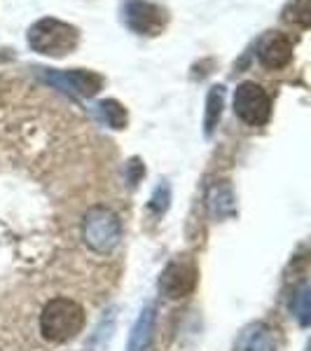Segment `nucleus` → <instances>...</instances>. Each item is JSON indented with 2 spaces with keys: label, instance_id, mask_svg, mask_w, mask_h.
Returning a JSON list of instances; mask_svg holds the SVG:
<instances>
[{
  "label": "nucleus",
  "instance_id": "dca6fc26",
  "mask_svg": "<svg viewBox=\"0 0 311 351\" xmlns=\"http://www.w3.org/2000/svg\"><path fill=\"white\" fill-rule=\"evenodd\" d=\"M293 314H295L297 324L302 328H307L311 324V286L309 284H304L295 293V300H293Z\"/></svg>",
  "mask_w": 311,
  "mask_h": 351
},
{
  "label": "nucleus",
  "instance_id": "7ed1b4c3",
  "mask_svg": "<svg viewBox=\"0 0 311 351\" xmlns=\"http://www.w3.org/2000/svg\"><path fill=\"white\" fill-rule=\"evenodd\" d=\"M36 75L40 77L45 84L59 89L68 96H75V99H92L103 89V75L94 71H84V68H73V71H59V68H33Z\"/></svg>",
  "mask_w": 311,
  "mask_h": 351
},
{
  "label": "nucleus",
  "instance_id": "f3484780",
  "mask_svg": "<svg viewBox=\"0 0 311 351\" xmlns=\"http://www.w3.org/2000/svg\"><path fill=\"white\" fill-rule=\"evenodd\" d=\"M169 204H171V185L169 183H162L157 185L155 190H152V197H150V202H148V208L155 216H162L164 211L169 208Z\"/></svg>",
  "mask_w": 311,
  "mask_h": 351
},
{
  "label": "nucleus",
  "instance_id": "ddd939ff",
  "mask_svg": "<svg viewBox=\"0 0 311 351\" xmlns=\"http://www.w3.org/2000/svg\"><path fill=\"white\" fill-rule=\"evenodd\" d=\"M94 110H96V115L101 117L105 124H108L110 129H115V132H120V129L127 127V108L120 104V101H115V99H103V101H99V104L94 106Z\"/></svg>",
  "mask_w": 311,
  "mask_h": 351
},
{
  "label": "nucleus",
  "instance_id": "9d476101",
  "mask_svg": "<svg viewBox=\"0 0 311 351\" xmlns=\"http://www.w3.org/2000/svg\"><path fill=\"white\" fill-rule=\"evenodd\" d=\"M234 351H276L274 330L267 324H262V321L246 326L239 332V337H236Z\"/></svg>",
  "mask_w": 311,
  "mask_h": 351
},
{
  "label": "nucleus",
  "instance_id": "f03ea898",
  "mask_svg": "<svg viewBox=\"0 0 311 351\" xmlns=\"http://www.w3.org/2000/svg\"><path fill=\"white\" fill-rule=\"evenodd\" d=\"M84 309L75 300L54 298L42 307L40 314V332L49 342H68L82 330Z\"/></svg>",
  "mask_w": 311,
  "mask_h": 351
},
{
  "label": "nucleus",
  "instance_id": "6ab92c4d",
  "mask_svg": "<svg viewBox=\"0 0 311 351\" xmlns=\"http://www.w3.org/2000/svg\"><path fill=\"white\" fill-rule=\"evenodd\" d=\"M14 59V49H0V61Z\"/></svg>",
  "mask_w": 311,
  "mask_h": 351
},
{
  "label": "nucleus",
  "instance_id": "2eb2a0df",
  "mask_svg": "<svg viewBox=\"0 0 311 351\" xmlns=\"http://www.w3.org/2000/svg\"><path fill=\"white\" fill-rule=\"evenodd\" d=\"M112 330H115V309H108L103 311V316H101L99 326H96L92 339H89V344H92L94 351H101L108 347L110 337H112Z\"/></svg>",
  "mask_w": 311,
  "mask_h": 351
},
{
  "label": "nucleus",
  "instance_id": "9b49d317",
  "mask_svg": "<svg viewBox=\"0 0 311 351\" xmlns=\"http://www.w3.org/2000/svg\"><path fill=\"white\" fill-rule=\"evenodd\" d=\"M206 206L211 211V216L216 220H225L236 213V199L234 192H232V185L225 183V180H218V183L208 185L206 190Z\"/></svg>",
  "mask_w": 311,
  "mask_h": 351
},
{
  "label": "nucleus",
  "instance_id": "4468645a",
  "mask_svg": "<svg viewBox=\"0 0 311 351\" xmlns=\"http://www.w3.org/2000/svg\"><path fill=\"white\" fill-rule=\"evenodd\" d=\"M281 19L286 24L299 26L307 31L311 26V0H290L284 8V12H281Z\"/></svg>",
  "mask_w": 311,
  "mask_h": 351
},
{
  "label": "nucleus",
  "instance_id": "20e7f679",
  "mask_svg": "<svg viewBox=\"0 0 311 351\" xmlns=\"http://www.w3.org/2000/svg\"><path fill=\"white\" fill-rule=\"evenodd\" d=\"M82 239L96 253H110L122 239V223L117 213L105 206H94L84 213Z\"/></svg>",
  "mask_w": 311,
  "mask_h": 351
},
{
  "label": "nucleus",
  "instance_id": "1a4fd4ad",
  "mask_svg": "<svg viewBox=\"0 0 311 351\" xmlns=\"http://www.w3.org/2000/svg\"><path fill=\"white\" fill-rule=\"evenodd\" d=\"M155 324H157V304H145L140 309L138 319L132 328L129 335L127 351H152V342H155Z\"/></svg>",
  "mask_w": 311,
  "mask_h": 351
},
{
  "label": "nucleus",
  "instance_id": "a211bd4d",
  "mask_svg": "<svg viewBox=\"0 0 311 351\" xmlns=\"http://www.w3.org/2000/svg\"><path fill=\"white\" fill-rule=\"evenodd\" d=\"M143 176H145V167H143V162H140L138 157H132V160L124 164V178H127L129 188H136Z\"/></svg>",
  "mask_w": 311,
  "mask_h": 351
},
{
  "label": "nucleus",
  "instance_id": "39448f33",
  "mask_svg": "<svg viewBox=\"0 0 311 351\" xmlns=\"http://www.w3.org/2000/svg\"><path fill=\"white\" fill-rule=\"evenodd\" d=\"M232 108H234V115L248 127H262L271 117V99L262 84L246 80L236 84Z\"/></svg>",
  "mask_w": 311,
  "mask_h": 351
},
{
  "label": "nucleus",
  "instance_id": "0eeeda50",
  "mask_svg": "<svg viewBox=\"0 0 311 351\" xmlns=\"http://www.w3.org/2000/svg\"><path fill=\"white\" fill-rule=\"evenodd\" d=\"M197 284V269L190 260H173L160 276V293L166 300H180L190 295Z\"/></svg>",
  "mask_w": 311,
  "mask_h": 351
},
{
  "label": "nucleus",
  "instance_id": "f257e3e1",
  "mask_svg": "<svg viewBox=\"0 0 311 351\" xmlns=\"http://www.w3.org/2000/svg\"><path fill=\"white\" fill-rule=\"evenodd\" d=\"M26 45L31 47V52L64 59L80 47V28L56 19V16H42L36 24L28 26Z\"/></svg>",
  "mask_w": 311,
  "mask_h": 351
},
{
  "label": "nucleus",
  "instance_id": "6e6552de",
  "mask_svg": "<svg viewBox=\"0 0 311 351\" xmlns=\"http://www.w3.org/2000/svg\"><path fill=\"white\" fill-rule=\"evenodd\" d=\"M293 40L286 33H267L258 43V61L267 71H281L293 61Z\"/></svg>",
  "mask_w": 311,
  "mask_h": 351
},
{
  "label": "nucleus",
  "instance_id": "423d86ee",
  "mask_svg": "<svg viewBox=\"0 0 311 351\" xmlns=\"http://www.w3.org/2000/svg\"><path fill=\"white\" fill-rule=\"evenodd\" d=\"M122 21L136 36L157 38L169 26V12L152 0H127L122 5Z\"/></svg>",
  "mask_w": 311,
  "mask_h": 351
},
{
  "label": "nucleus",
  "instance_id": "f8f14e48",
  "mask_svg": "<svg viewBox=\"0 0 311 351\" xmlns=\"http://www.w3.org/2000/svg\"><path fill=\"white\" fill-rule=\"evenodd\" d=\"M223 108H225V87L223 84H213L206 94V110H203V136L206 138H211L220 120H223Z\"/></svg>",
  "mask_w": 311,
  "mask_h": 351
}]
</instances>
